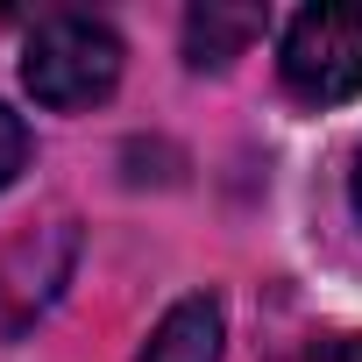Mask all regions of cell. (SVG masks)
I'll return each instance as SVG.
<instances>
[{
    "mask_svg": "<svg viewBox=\"0 0 362 362\" xmlns=\"http://www.w3.org/2000/svg\"><path fill=\"white\" fill-rule=\"evenodd\" d=\"M22 86L57 114L100 107L121 86V36L93 15H50L22 50Z\"/></svg>",
    "mask_w": 362,
    "mask_h": 362,
    "instance_id": "obj_1",
    "label": "cell"
},
{
    "mask_svg": "<svg viewBox=\"0 0 362 362\" xmlns=\"http://www.w3.org/2000/svg\"><path fill=\"white\" fill-rule=\"evenodd\" d=\"M284 93L298 107H341L362 93V0H334V8H298L284 43H277Z\"/></svg>",
    "mask_w": 362,
    "mask_h": 362,
    "instance_id": "obj_2",
    "label": "cell"
},
{
    "mask_svg": "<svg viewBox=\"0 0 362 362\" xmlns=\"http://www.w3.org/2000/svg\"><path fill=\"white\" fill-rule=\"evenodd\" d=\"M221 305L214 298H177L163 320H156V334H149V348L135 355V362H221Z\"/></svg>",
    "mask_w": 362,
    "mask_h": 362,
    "instance_id": "obj_3",
    "label": "cell"
},
{
    "mask_svg": "<svg viewBox=\"0 0 362 362\" xmlns=\"http://www.w3.org/2000/svg\"><path fill=\"white\" fill-rule=\"evenodd\" d=\"M256 36H263V15H256V8H192V15H185V57H192L199 71L235 64Z\"/></svg>",
    "mask_w": 362,
    "mask_h": 362,
    "instance_id": "obj_4",
    "label": "cell"
},
{
    "mask_svg": "<svg viewBox=\"0 0 362 362\" xmlns=\"http://www.w3.org/2000/svg\"><path fill=\"white\" fill-rule=\"evenodd\" d=\"M29 163V128L0 107V185H15V170Z\"/></svg>",
    "mask_w": 362,
    "mask_h": 362,
    "instance_id": "obj_5",
    "label": "cell"
},
{
    "mask_svg": "<svg viewBox=\"0 0 362 362\" xmlns=\"http://www.w3.org/2000/svg\"><path fill=\"white\" fill-rule=\"evenodd\" d=\"M298 362H362V334H341V341H320V348H305Z\"/></svg>",
    "mask_w": 362,
    "mask_h": 362,
    "instance_id": "obj_6",
    "label": "cell"
},
{
    "mask_svg": "<svg viewBox=\"0 0 362 362\" xmlns=\"http://www.w3.org/2000/svg\"><path fill=\"white\" fill-rule=\"evenodd\" d=\"M355 214H362V156H355Z\"/></svg>",
    "mask_w": 362,
    "mask_h": 362,
    "instance_id": "obj_7",
    "label": "cell"
}]
</instances>
